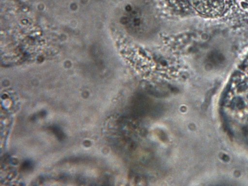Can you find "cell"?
Returning a JSON list of instances; mask_svg holds the SVG:
<instances>
[{"mask_svg": "<svg viewBox=\"0 0 248 186\" xmlns=\"http://www.w3.org/2000/svg\"><path fill=\"white\" fill-rule=\"evenodd\" d=\"M197 11L209 16H217L224 9L223 0H188Z\"/></svg>", "mask_w": 248, "mask_h": 186, "instance_id": "cell-1", "label": "cell"}, {"mask_svg": "<svg viewBox=\"0 0 248 186\" xmlns=\"http://www.w3.org/2000/svg\"><path fill=\"white\" fill-rule=\"evenodd\" d=\"M244 0L248 2V0Z\"/></svg>", "mask_w": 248, "mask_h": 186, "instance_id": "cell-2", "label": "cell"}]
</instances>
